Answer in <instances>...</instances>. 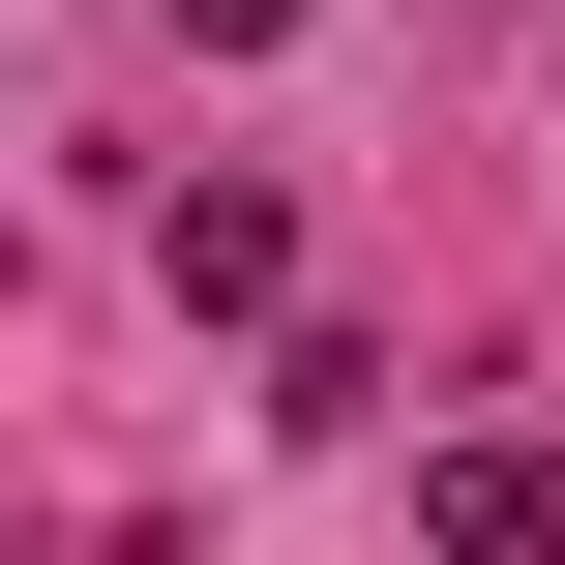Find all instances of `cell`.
I'll return each instance as SVG.
<instances>
[{
  "mask_svg": "<svg viewBox=\"0 0 565 565\" xmlns=\"http://www.w3.org/2000/svg\"><path fill=\"white\" fill-rule=\"evenodd\" d=\"M417 565H565V447H447L417 477Z\"/></svg>",
  "mask_w": 565,
  "mask_h": 565,
  "instance_id": "6da1fadb",
  "label": "cell"
},
{
  "mask_svg": "<svg viewBox=\"0 0 565 565\" xmlns=\"http://www.w3.org/2000/svg\"><path fill=\"white\" fill-rule=\"evenodd\" d=\"M179 298H298V209L268 179H179Z\"/></svg>",
  "mask_w": 565,
  "mask_h": 565,
  "instance_id": "7a4b0ae2",
  "label": "cell"
},
{
  "mask_svg": "<svg viewBox=\"0 0 565 565\" xmlns=\"http://www.w3.org/2000/svg\"><path fill=\"white\" fill-rule=\"evenodd\" d=\"M179 30H209V60H268V30H298V0H179Z\"/></svg>",
  "mask_w": 565,
  "mask_h": 565,
  "instance_id": "3957f363",
  "label": "cell"
}]
</instances>
